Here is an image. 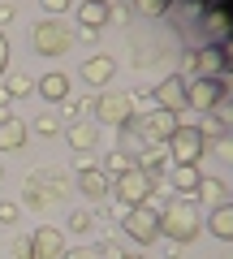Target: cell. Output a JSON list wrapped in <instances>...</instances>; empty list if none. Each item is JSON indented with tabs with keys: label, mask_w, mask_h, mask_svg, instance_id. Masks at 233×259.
I'll return each instance as SVG.
<instances>
[{
	"label": "cell",
	"mask_w": 233,
	"mask_h": 259,
	"mask_svg": "<svg viewBox=\"0 0 233 259\" xmlns=\"http://www.w3.org/2000/svg\"><path fill=\"white\" fill-rule=\"evenodd\" d=\"M26 130H30V134H39V139H56V134L65 130V121H61V117H52V112H43V117L26 121Z\"/></svg>",
	"instance_id": "cb8c5ba5"
},
{
	"label": "cell",
	"mask_w": 233,
	"mask_h": 259,
	"mask_svg": "<svg viewBox=\"0 0 233 259\" xmlns=\"http://www.w3.org/2000/svg\"><path fill=\"white\" fill-rule=\"evenodd\" d=\"M69 229H74L78 238H86V233L95 229V212H86V207H78V212H69Z\"/></svg>",
	"instance_id": "4316f807"
},
{
	"label": "cell",
	"mask_w": 233,
	"mask_h": 259,
	"mask_svg": "<svg viewBox=\"0 0 233 259\" xmlns=\"http://www.w3.org/2000/svg\"><path fill=\"white\" fill-rule=\"evenodd\" d=\"M5 91H9L13 100H26V95H35V82H30L26 74H13L9 82H5Z\"/></svg>",
	"instance_id": "83f0119b"
},
{
	"label": "cell",
	"mask_w": 233,
	"mask_h": 259,
	"mask_svg": "<svg viewBox=\"0 0 233 259\" xmlns=\"http://www.w3.org/2000/svg\"><path fill=\"white\" fill-rule=\"evenodd\" d=\"M151 95H156L160 108H168V112H186V78H181V74H168L160 87H151Z\"/></svg>",
	"instance_id": "8fae6325"
},
{
	"label": "cell",
	"mask_w": 233,
	"mask_h": 259,
	"mask_svg": "<svg viewBox=\"0 0 233 259\" xmlns=\"http://www.w3.org/2000/svg\"><path fill=\"white\" fill-rule=\"evenodd\" d=\"M125 259H151V255H143V250H134V255H130V250H125Z\"/></svg>",
	"instance_id": "ee69618b"
},
{
	"label": "cell",
	"mask_w": 233,
	"mask_h": 259,
	"mask_svg": "<svg viewBox=\"0 0 233 259\" xmlns=\"http://www.w3.org/2000/svg\"><path fill=\"white\" fill-rule=\"evenodd\" d=\"M186 74H190V78L199 74V56H195V52H181V78H186Z\"/></svg>",
	"instance_id": "e575fe53"
},
{
	"label": "cell",
	"mask_w": 233,
	"mask_h": 259,
	"mask_svg": "<svg viewBox=\"0 0 233 259\" xmlns=\"http://www.w3.org/2000/svg\"><path fill=\"white\" fill-rule=\"evenodd\" d=\"M108 22H112V5H100V0H82V5H78V26L82 30L100 35Z\"/></svg>",
	"instance_id": "5bb4252c"
},
{
	"label": "cell",
	"mask_w": 233,
	"mask_h": 259,
	"mask_svg": "<svg viewBox=\"0 0 233 259\" xmlns=\"http://www.w3.org/2000/svg\"><path fill=\"white\" fill-rule=\"evenodd\" d=\"M199 182H203V173H199V164H173V168H168V190H181L186 199H195Z\"/></svg>",
	"instance_id": "9a60e30c"
},
{
	"label": "cell",
	"mask_w": 233,
	"mask_h": 259,
	"mask_svg": "<svg viewBox=\"0 0 233 259\" xmlns=\"http://www.w3.org/2000/svg\"><path fill=\"white\" fill-rule=\"evenodd\" d=\"M112 22H117V26H125V22H130V9H125V5H112Z\"/></svg>",
	"instance_id": "ab89813d"
},
{
	"label": "cell",
	"mask_w": 233,
	"mask_h": 259,
	"mask_svg": "<svg viewBox=\"0 0 233 259\" xmlns=\"http://www.w3.org/2000/svg\"><path fill=\"white\" fill-rule=\"evenodd\" d=\"M168 259H181V255H177V250H173V255H168Z\"/></svg>",
	"instance_id": "f6af8a7d"
},
{
	"label": "cell",
	"mask_w": 233,
	"mask_h": 259,
	"mask_svg": "<svg viewBox=\"0 0 233 259\" xmlns=\"http://www.w3.org/2000/svg\"><path fill=\"white\" fill-rule=\"evenodd\" d=\"M203 229V216H199L195 199H173L168 207H160V233L173 242H195Z\"/></svg>",
	"instance_id": "6da1fadb"
},
{
	"label": "cell",
	"mask_w": 233,
	"mask_h": 259,
	"mask_svg": "<svg viewBox=\"0 0 233 259\" xmlns=\"http://www.w3.org/2000/svg\"><path fill=\"white\" fill-rule=\"evenodd\" d=\"M26 186H35V190H39V186H48V194H52V199H61V194L74 190V182H69L61 168H39V173L26 177Z\"/></svg>",
	"instance_id": "2e32d148"
},
{
	"label": "cell",
	"mask_w": 233,
	"mask_h": 259,
	"mask_svg": "<svg viewBox=\"0 0 233 259\" xmlns=\"http://www.w3.org/2000/svg\"><path fill=\"white\" fill-rule=\"evenodd\" d=\"M9 35H5V30H0V74H5V69H9Z\"/></svg>",
	"instance_id": "8d00e7d4"
},
{
	"label": "cell",
	"mask_w": 233,
	"mask_h": 259,
	"mask_svg": "<svg viewBox=\"0 0 233 259\" xmlns=\"http://www.w3.org/2000/svg\"><path fill=\"white\" fill-rule=\"evenodd\" d=\"M151 182H156V177L143 173V168L134 164L130 173L112 177V194H117V203H121V207H143V203H151Z\"/></svg>",
	"instance_id": "5b68a950"
},
{
	"label": "cell",
	"mask_w": 233,
	"mask_h": 259,
	"mask_svg": "<svg viewBox=\"0 0 233 259\" xmlns=\"http://www.w3.org/2000/svg\"><path fill=\"white\" fill-rule=\"evenodd\" d=\"M216 151H220L224 160H233V134H220V139H216Z\"/></svg>",
	"instance_id": "74e56055"
},
{
	"label": "cell",
	"mask_w": 233,
	"mask_h": 259,
	"mask_svg": "<svg viewBox=\"0 0 233 259\" xmlns=\"http://www.w3.org/2000/svg\"><path fill=\"white\" fill-rule=\"evenodd\" d=\"M9 255H18V259H35V250H30V233H18V238H13Z\"/></svg>",
	"instance_id": "4dcf8cb0"
},
{
	"label": "cell",
	"mask_w": 233,
	"mask_h": 259,
	"mask_svg": "<svg viewBox=\"0 0 233 259\" xmlns=\"http://www.w3.org/2000/svg\"><path fill=\"white\" fill-rule=\"evenodd\" d=\"M9 117H13V95L0 87V121H9Z\"/></svg>",
	"instance_id": "d590c367"
},
{
	"label": "cell",
	"mask_w": 233,
	"mask_h": 259,
	"mask_svg": "<svg viewBox=\"0 0 233 259\" xmlns=\"http://www.w3.org/2000/svg\"><path fill=\"white\" fill-rule=\"evenodd\" d=\"M134 9H138L143 18H160V13L173 9V0H134Z\"/></svg>",
	"instance_id": "f546056e"
},
{
	"label": "cell",
	"mask_w": 233,
	"mask_h": 259,
	"mask_svg": "<svg viewBox=\"0 0 233 259\" xmlns=\"http://www.w3.org/2000/svg\"><path fill=\"white\" fill-rule=\"evenodd\" d=\"M212 117L220 121L224 130H229V125H233V104H224V100H220V104H216V108H212Z\"/></svg>",
	"instance_id": "836d02e7"
},
{
	"label": "cell",
	"mask_w": 233,
	"mask_h": 259,
	"mask_svg": "<svg viewBox=\"0 0 233 259\" xmlns=\"http://www.w3.org/2000/svg\"><path fill=\"white\" fill-rule=\"evenodd\" d=\"M134 160H138V168H143V173H151V177L164 173V168H168V143H147Z\"/></svg>",
	"instance_id": "d6986e66"
},
{
	"label": "cell",
	"mask_w": 233,
	"mask_h": 259,
	"mask_svg": "<svg viewBox=\"0 0 233 259\" xmlns=\"http://www.w3.org/2000/svg\"><path fill=\"white\" fill-rule=\"evenodd\" d=\"M0 259H18V255H0Z\"/></svg>",
	"instance_id": "bcb514c9"
},
{
	"label": "cell",
	"mask_w": 233,
	"mask_h": 259,
	"mask_svg": "<svg viewBox=\"0 0 233 259\" xmlns=\"http://www.w3.org/2000/svg\"><path fill=\"white\" fill-rule=\"evenodd\" d=\"M134 164H138V160H134V156H125V151H117V147H112L108 151V156H104V173H108V177H121V173H130V168Z\"/></svg>",
	"instance_id": "d4e9b609"
},
{
	"label": "cell",
	"mask_w": 233,
	"mask_h": 259,
	"mask_svg": "<svg viewBox=\"0 0 233 259\" xmlns=\"http://www.w3.org/2000/svg\"><path fill=\"white\" fill-rule=\"evenodd\" d=\"M30 139V130L22 117H9V121H0V151H22Z\"/></svg>",
	"instance_id": "e0dca14e"
},
{
	"label": "cell",
	"mask_w": 233,
	"mask_h": 259,
	"mask_svg": "<svg viewBox=\"0 0 233 259\" xmlns=\"http://www.w3.org/2000/svg\"><path fill=\"white\" fill-rule=\"evenodd\" d=\"M95 259H125V246L117 238H104V242H95Z\"/></svg>",
	"instance_id": "f1b7e54d"
},
{
	"label": "cell",
	"mask_w": 233,
	"mask_h": 259,
	"mask_svg": "<svg viewBox=\"0 0 233 259\" xmlns=\"http://www.w3.org/2000/svg\"><path fill=\"white\" fill-rule=\"evenodd\" d=\"M22 221V207L13 203V199H5V203H0V225H18Z\"/></svg>",
	"instance_id": "1f68e13d"
},
{
	"label": "cell",
	"mask_w": 233,
	"mask_h": 259,
	"mask_svg": "<svg viewBox=\"0 0 233 259\" xmlns=\"http://www.w3.org/2000/svg\"><path fill=\"white\" fill-rule=\"evenodd\" d=\"M39 5H43V13H48V18H61V13H69V9H74V0H39Z\"/></svg>",
	"instance_id": "d6a6232c"
},
{
	"label": "cell",
	"mask_w": 233,
	"mask_h": 259,
	"mask_svg": "<svg viewBox=\"0 0 233 259\" xmlns=\"http://www.w3.org/2000/svg\"><path fill=\"white\" fill-rule=\"evenodd\" d=\"M13 18H18V9H13V5H0V26H9Z\"/></svg>",
	"instance_id": "b9f144b4"
},
{
	"label": "cell",
	"mask_w": 233,
	"mask_h": 259,
	"mask_svg": "<svg viewBox=\"0 0 233 259\" xmlns=\"http://www.w3.org/2000/svg\"><path fill=\"white\" fill-rule=\"evenodd\" d=\"M121 225H125V238L138 242V246H151L160 238V207L143 203V207H125L121 212Z\"/></svg>",
	"instance_id": "277c9868"
},
{
	"label": "cell",
	"mask_w": 233,
	"mask_h": 259,
	"mask_svg": "<svg viewBox=\"0 0 233 259\" xmlns=\"http://www.w3.org/2000/svg\"><path fill=\"white\" fill-rule=\"evenodd\" d=\"M61 259H95V250H86V246H74V250H69V246H65V255H61Z\"/></svg>",
	"instance_id": "f35d334b"
},
{
	"label": "cell",
	"mask_w": 233,
	"mask_h": 259,
	"mask_svg": "<svg viewBox=\"0 0 233 259\" xmlns=\"http://www.w3.org/2000/svg\"><path fill=\"white\" fill-rule=\"evenodd\" d=\"M203 30H207V39H212V44H224V39L233 35V18H229L224 9H212V13L203 18Z\"/></svg>",
	"instance_id": "7402d4cb"
},
{
	"label": "cell",
	"mask_w": 233,
	"mask_h": 259,
	"mask_svg": "<svg viewBox=\"0 0 233 259\" xmlns=\"http://www.w3.org/2000/svg\"><path fill=\"white\" fill-rule=\"evenodd\" d=\"M0 182H5V168H0Z\"/></svg>",
	"instance_id": "7dc6e473"
},
{
	"label": "cell",
	"mask_w": 233,
	"mask_h": 259,
	"mask_svg": "<svg viewBox=\"0 0 233 259\" xmlns=\"http://www.w3.org/2000/svg\"><path fill=\"white\" fill-rule=\"evenodd\" d=\"M61 134H65V143L78 151V156L95 151V143H100V125H95V121H69V125L61 130Z\"/></svg>",
	"instance_id": "4fadbf2b"
},
{
	"label": "cell",
	"mask_w": 233,
	"mask_h": 259,
	"mask_svg": "<svg viewBox=\"0 0 233 259\" xmlns=\"http://www.w3.org/2000/svg\"><path fill=\"white\" fill-rule=\"evenodd\" d=\"M35 91L43 95V104H65L69 100V78L65 74H43L35 82Z\"/></svg>",
	"instance_id": "ac0fdd59"
},
{
	"label": "cell",
	"mask_w": 233,
	"mask_h": 259,
	"mask_svg": "<svg viewBox=\"0 0 233 259\" xmlns=\"http://www.w3.org/2000/svg\"><path fill=\"white\" fill-rule=\"evenodd\" d=\"M100 5H112V0H100Z\"/></svg>",
	"instance_id": "c3c4849f"
},
{
	"label": "cell",
	"mask_w": 233,
	"mask_h": 259,
	"mask_svg": "<svg viewBox=\"0 0 233 259\" xmlns=\"http://www.w3.org/2000/svg\"><path fill=\"white\" fill-rule=\"evenodd\" d=\"M224 190H229V186H224L220 177H203V182H199V190H195V199H199V203H207V207H216V203H229V199H224Z\"/></svg>",
	"instance_id": "603a6c76"
},
{
	"label": "cell",
	"mask_w": 233,
	"mask_h": 259,
	"mask_svg": "<svg viewBox=\"0 0 233 259\" xmlns=\"http://www.w3.org/2000/svg\"><path fill=\"white\" fill-rule=\"evenodd\" d=\"M220 100H224L220 78H207V74L186 78V108H190V112H212Z\"/></svg>",
	"instance_id": "8992f818"
},
{
	"label": "cell",
	"mask_w": 233,
	"mask_h": 259,
	"mask_svg": "<svg viewBox=\"0 0 233 259\" xmlns=\"http://www.w3.org/2000/svg\"><path fill=\"white\" fill-rule=\"evenodd\" d=\"M220 87H224V95L233 91V65H224V69H220Z\"/></svg>",
	"instance_id": "60d3db41"
},
{
	"label": "cell",
	"mask_w": 233,
	"mask_h": 259,
	"mask_svg": "<svg viewBox=\"0 0 233 259\" xmlns=\"http://www.w3.org/2000/svg\"><path fill=\"white\" fill-rule=\"evenodd\" d=\"M30 39H35V52L39 56H65L69 52V30L61 26L56 18H43L35 30H30Z\"/></svg>",
	"instance_id": "52a82bcc"
},
{
	"label": "cell",
	"mask_w": 233,
	"mask_h": 259,
	"mask_svg": "<svg viewBox=\"0 0 233 259\" xmlns=\"http://www.w3.org/2000/svg\"><path fill=\"white\" fill-rule=\"evenodd\" d=\"M203 151H207V139H203V130H199V121H181L173 130V139H168V160L173 164H199Z\"/></svg>",
	"instance_id": "3957f363"
},
{
	"label": "cell",
	"mask_w": 233,
	"mask_h": 259,
	"mask_svg": "<svg viewBox=\"0 0 233 259\" xmlns=\"http://www.w3.org/2000/svg\"><path fill=\"white\" fill-rule=\"evenodd\" d=\"M181 125V112H168V108H147V112H138V130L147 134L151 143H168L173 139V130Z\"/></svg>",
	"instance_id": "ba28073f"
},
{
	"label": "cell",
	"mask_w": 233,
	"mask_h": 259,
	"mask_svg": "<svg viewBox=\"0 0 233 259\" xmlns=\"http://www.w3.org/2000/svg\"><path fill=\"white\" fill-rule=\"evenodd\" d=\"M91 104H95V95H69V100L61 104V112H65V125H69V121H82V112L91 108Z\"/></svg>",
	"instance_id": "484cf974"
},
{
	"label": "cell",
	"mask_w": 233,
	"mask_h": 259,
	"mask_svg": "<svg viewBox=\"0 0 233 259\" xmlns=\"http://www.w3.org/2000/svg\"><path fill=\"white\" fill-rule=\"evenodd\" d=\"M220 52H224V61L233 65V35H229V39H224V44H220Z\"/></svg>",
	"instance_id": "7bdbcfd3"
},
{
	"label": "cell",
	"mask_w": 233,
	"mask_h": 259,
	"mask_svg": "<svg viewBox=\"0 0 233 259\" xmlns=\"http://www.w3.org/2000/svg\"><path fill=\"white\" fill-rule=\"evenodd\" d=\"M195 56H199V74H207V78H220V69L229 65L224 52H220V44H203Z\"/></svg>",
	"instance_id": "44dd1931"
},
{
	"label": "cell",
	"mask_w": 233,
	"mask_h": 259,
	"mask_svg": "<svg viewBox=\"0 0 233 259\" xmlns=\"http://www.w3.org/2000/svg\"><path fill=\"white\" fill-rule=\"evenodd\" d=\"M207 229H212V238L233 242V203H216L207 212Z\"/></svg>",
	"instance_id": "ffe728a7"
},
{
	"label": "cell",
	"mask_w": 233,
	"mask_h": 259,
	"mask_svg": "<svg viewBox=\"0 0 233 259\" xmlns=\"http://www.w3.org/2000/svg\"><path fill=\"white\" fill-rule=\"evenodd\" d=\"M78 190L86 194V199H104V194H112V177L104 173V168H95V164H86L82 156H78Z\"/></svg>",
	"instance_id": "9c48e42d"
},
{
	"label": "cell",
	"mask_w": 233,
	"mask_h": 259,
	"mask_svg": "<svg viewBox=\"0 0 233 259\" xmlns=\"http://www.w3.org/2000/svg\"><path fill=\"white\" fill-rule=\"evenodd\" d=\"M91 112H95V125H130L138 112H134V100H130V91H100L95 95V104H91Z\"/></svg>",
	"instance_id": "7a4b0ae2"
},
{
	"label": "cell",
	"mask_w": 233,
	"mask_h": 259,
	"mask_svg": "<svg viewBox=\"0 0 233 259\" xmlns=\"http://www.w3.org/2000/svg\"><path fill=\"white\" fill-rule=\"evenodd\" d=\"M112 78H117V56L91 52V56L82 61V82H86V87H108Z\"/></svg>",
	"instance_id": "30bf717a"
},
{
	"label": "cell",
	"mask_w": 233,
	"mask_h": 259,
	"mask_svg": "<svg viewBox=\"0 0 233 259\" xmlns=\"http://www.w3.org/2000/svg\"><path fill=\"white\" fill-rule=\"evenodd\" d=\"M30 250H35V259H61L65 255V238H61V229H52V225H39V229L30 233Z\"/></svg>",
	"instance_id": "7c38bea8"
}]
</instances>
